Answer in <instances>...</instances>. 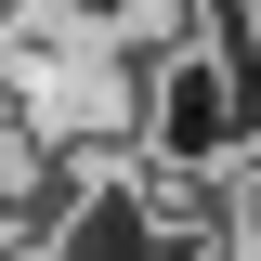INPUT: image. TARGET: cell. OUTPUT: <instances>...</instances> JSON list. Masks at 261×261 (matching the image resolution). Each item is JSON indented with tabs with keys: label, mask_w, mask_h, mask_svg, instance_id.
I'll return each instance as SVG.
<instances>
[{
	"label": "cell",
	"mask_w": 261,
	"mask_h": 261,
	"mask_svg": "<svg viewBox=\"0 0 261 261\" xmlns=\"http://www.w3.org/2000/svg\"><path fill=\"white\" fill-rule=\"evenodd\" d=\"M13 27H27V0H0V39H13Z\"/></svg>",
	"instance_id": "cell-1"
}]
</instances>
